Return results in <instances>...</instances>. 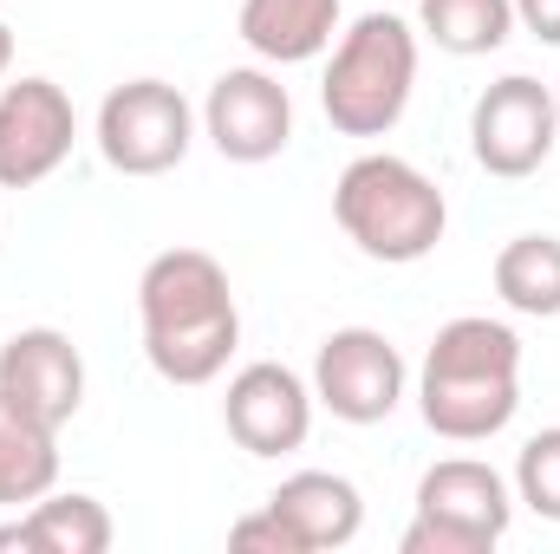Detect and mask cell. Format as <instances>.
I'll list each match as a JSON object with an SVG mask.
<instances>
[{"label":"cell","instance_id":"cell-15","mask_svg":"<svg viewBox=\"0 0 560 554\" xmlns=\"http://www.w3.org/2000/svg\"><path fill=\"white\" fill-rule=\"evenodd\" d=\"M46 489H59V430L26 417L0 392V503H39Z\"/></svg>","mask_w":560,"mask_h":554},{"label":"cell","instance_id":"cell-5","mask_svg":"<svg viewBox=\"0 0 560 554\" xmlns=\"http://www.w3.org/2000/svg\"><path fill=\"white\" fill-rule=\"evenodd\" d=\"M515 522V489L482 457H443L418 476V516L398 554H489Z\"/></svg>","mask_w":560,"mask_h":554},{"label":"cell","instance_id":"cell-20","mask_svg":"<svg viewBox=\"0 0 560 554\" xmlns=\"http://www.w3.org/2000/svg\"><path fill=\"white\" fill-rule=\"evenodd\" d=\"M229 549H242V554H306L275 509H261V516H242V522L229 529Z\"/></svg>","mask_w":560,"mask_h":554},{"label":"cell","instance_id":"cell-6","mask_svg":"<svg viewBox=\"0 0 560 554\" xmlns=\"http://www.w3.org/2000/svg\"><path fill=\"white\" fill-rule=\"evenodd\" d=\"M196 143V112L170 79H125L98 105V157L118 176H170Z\"/></svg>","mask_w":560,"mask_h":554},{"label":"cell","instance_id":"cell-10","mask_svg":"<svg viewBox=\"0 0 560 554\" xmlns=\"http://www.w3.org/2000/svg\"><path fill=\"white\" fill-rule=\"evenodd\" d=\"M202 131L229 163H275L293 143V99L268 66H229L202 99Z\"/></svg>","mask_w":560,"mask_h":554},{"label":"cell","instance_id":"cell-8","mask_svg":"<svg viewBox=\"0 0 560 554\" xmlns=\"http://www.w3.org/2000/svg\"><path fill=\"white\" fill-rule=\"evenodd\" d=\"M405 359L378 326H339L313 353V405L339 424H385L405 405Z\"/></svg>","mask_w":560,"mask_h":554},{"label":"cell","instance_id":"cell-1","mask_svg":"<svg viewBox=\"0 0 560 554\" xmlns=\"http://www.w3.org/2000/svg\"><path fill=\"white\" fill-rule=\"evenodd\" d=\"M143 359L163 385H215L242 346L229 268L202 249H163L138 275Z\"/></svg>","mask_w":560,"mask_h":554},{"label":"cell","instance_id":"cell-23","mask_svg":"<svg viewBox=\"0 0 560 554\" xmlns=\"http://www.w3.org/2000/svg\"><path fill=\"white\" fill-rule=\"evenodd\" d=\"M7 72H13V26L0 20V79H7Z\"/></svg>","mask_w":560,"mask_h":554},{"label":"cell","instance_id":"cell-21","mask_svg":"<svg viewBox=\"0 0 560 554\" xmlns=\"http://www.w3.org/2000/svg\"><path fill=\"white\" fill-rule=\"evenodd\" d=\"M515 7V26L541 46H560V0H509Z\"/></svg>","mask_w":560,"mask_h":554},{"label":"cell","instance_id":"cell-12","mask_svg":"<svg viewBox=\"0 0 560 554\" xmlns=\"http://www.w3.org/2000/svg\"><path fill=\"white\" fill-rule=\"evenodd\" d=\"M0 392L26 417L66 430L85 405V359L59 326H20L0 346Z\"/></svg>","mask_w":560,"mask_h":554},{"label":"cell","instance_id":"cell-17","mask_svg":"<svg viewBox=\"0 0 560 554\" xmlns=\"http://www.w3.org/2000/svg\"><path fill=\"white\" fill-rule=\"evenodd\" d=\"M418 33L450 59H482L509 46L515 7L509 0H418Z\"/></svg>","mask_w":560,"mask_h":554},{"label":"cell","instance_id":"cell-22","mask_svg":"<svg viewBox=\"0 0 560 554\" xmlns=\"http://www.w3.org/2000/svg\"><path fill=\"white\" fill-rule=\"evenodd\" d=\"M7 549L33 554V542H26V522H7V529H0V554H7Z\"/></svg>","mask_w":560,"mask_h":554},{"label":"cell","instance_id":"cell-24","mask_svg":"<svg viewBox=\"0 0 560 554\" xmlns=\"http://www.w3.org/2000/svg\"><path fill=\"white\" fill-rule=\"evenodd\" d=\"M555 105H560V79H555Z\"/></svg>","mask_w":560,"mask_h":554},{"label":"cell","instance_id":"cell-4","mask_svg":"<svg viewBox=\"0 0 560 554\" xmlns=\"http://www.w3.org/2000/svg\"><path fill=\"white\" fill-rule=\"evenodd\" d=\"M418 92V26L398 13H359L319 79L326 125L339 138H385L398 131L405 105Z\"/></svg>","mask_w":560,"mask_h":554},{"label":"cell","instance_id":"cell-14","mask_svg":"<svg viewBox=\"0 0 560 554\" xmlns=\"http://www.w3.org/2000/svg\"><path fill=\"white\" fill-rule=\"evenodd\" d=\"M346 0H242V39L268 66H306L332 46Z\"/></svg>","mask_w":560,"mask_h":554},{"label":"cell","instance_id":"cell-3","mask_svg":"<svg viewBox=\"0 0 560 554\" xmlns=\"http://www.w3.org/2000/svg\"><path fill=\"white\" fill-rule=\"evenodd\" d=\"M332 222L346 229V242L365 262L411 268L423 255H436V242L450 229V203L418 163H405L392 150H365L332 183Z\"/></svg>","mask_w":560,"mask_h":554},{"label":"cell","instance_id":"cell-18","mask_svg":"<svg viewBox=\"0 0 560 554\" xmlns=\"http://www.w3.org/2000/svg\"><path fill=\"white\" fill-rule=\"evenodd\" d=\"M495 293L509 313L555 320L560 313V235H515L495 255Z\"/></svg>","mask_w":560,"mask_h":554},{"label":"cell","instance_id":"cell-9","mask_svg":"<svg viewBox=\"0 0 560 554\" xmlns=\"http://www.w3.org/2000/svg\"><path fill=\"white\" fill-rule=\"evenodd\" d=\"M79 138V112L66 99V85L26 72L13 85H0V189H33L46 183Z\"/></svg>","mask_w":560,"mask_h":554},{"label":"cell","instance_id":"cell-16","mask_svg":"<svg viewBox=\"0 0 560 554\" xmlns=\"http://www.w3.org/2000/svg\"><path fill=\"white\" fill-rule=\"evenodd\" d=\"M26 542L33 554H105L112 549V509L98 496H79V489H46L39 503H26Z\"/></svg>","mask_w":560,"mask_h":554},{"label":"cell","instance_id":"cell-19","mask_svg":"<svg viewBox=\"0 0 560 554\" xmlns=\"http://www.w3.org/2000/svg\"><path fill=\"white\" fill-rule=\"evenodd\" d=\"M515 503H528L541 522H560V424L535 430L515 457Z\"/></svg>","mask_w":560,"mask_h":554},{"label":"cell","instance_id":"cell-13","mask_svg":"<svg viewBox=\"0 0 560 554\" xmlns=\"http://www.w3.org/2000/svg\"><path fill=\"white\" fill-rule=\"evenodd\" d=\"M268 509L293 529V542L306 554L346 549V542L365 529V496H359V483L339 476V470H293L275 496H268Z\"/></svg>","mask_w":560,"mask_h":554},{"label":"cell","instance_id":"cell-2","mask_svg":"<svg viewBox=\"0 0 560 554\" xmlns=\"http://www.w3.org/2000/svg\"><path fill=\"white\" fill-rule=\"evenodd\" d=\"M418 412L443 443H489L522 412V339L509 320L463 313L436 326L418 366Z\"/></svg>","mask_w":560,"mask_h":554},{"label":"cell","instance_id":"cell-7","mask_svg":"<svg viewBox=\"0 0 560 554\" xmlns=\"http://www.w3.org/2000/svg\"><path fill=\"white\" fill-rule=\"evenodd\" d=\"M560 138V105H555V85L528 79V72H509L495 79L476 105H469V150L489 176L502 183H522L535 176L548 157H555Z\"/></svg>","mask_w":560,"mask_h":554},{"label":"cell","instance_id":"cell-11","mask_svg":"<svg viewBox=\"0 0 560 554\" xmlns=\"http://www.w3.org/2000/svg\"><path fill=\"white\" fill-rule=\"evenodd\" d=\"M222 424L248 457H293L313 430V385L280 359H255L229 379Z\"/></svg>","mask_w":560,"mask_h":554}]
</instances>
